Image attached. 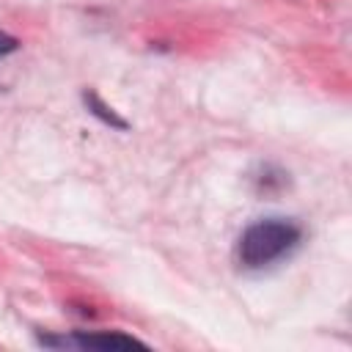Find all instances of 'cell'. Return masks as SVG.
<instances>
[{
    "instance_id": "3",
    "label": "cell",
    "mask_w": 352,
    "mask_h": 352,
    "mask_svg": "<svg viewBox=\"0 0 352 352\" xmlns=\"http://www.w3.org/2000/svg\"><path fill=\"white\" fill-rule=\"evenodd\" d=\"M82 102H85V107H88V113L91 116H96L102 124H107V126H113V129H121V132H126L129 129V124L110 107V104H104L102 102V96L96 94V91H82Z\"/></svg>"
},
{
    "instance_id": "4",
    "label": "cell",
    "mask_w": 352,
    "mask_h": 352,
    "mask_svg": "<svg viewBox=\"0 0 352 352\" xmlns=\"http://www.w3.org/2000/svg\"><path fill=\"white\" fill-rule=\"evenodd\" d=\"M16 50H19V38L11 36V33H6V30H0V58L3 55H11Z\"/></svg>"
},
{
    "instance_id": "2",
    "label": "cell",
    "mask_w": 352,
    "mask_h": 352,
    "mask_svg": "<svg viewBox=\"0 0 352 352\" xmlns=\"http://www.w3.org/2000/svg\"><path fill=\"white\" fill-rule=\"evenodd\" d=\"M72 344L82 349H148L143 341L124 333H74Z\"/></svg>"
},
{
    "instance_id": "1",
    "label": "cell",
    "mask_w": 352,
    "mask_h": 352,
    "mask_svg": "<svg viewBox=\"0 0 352 352\" xmlns=\"http://www.w3.org/2000/svg\"><path fill=\"white\" fill-rule=\"evenodd\" d=\"M300 242H302L300 223H294L289 217H264V220L250 223L242 231L236 256H239L242 267L261 270V267L275 264L283 256H289Z\"/></svg>"
}]
</instances>
